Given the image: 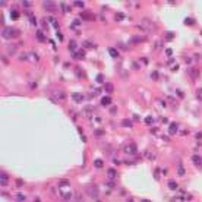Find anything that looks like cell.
Masks as SVG:
<instances>
[{
  "instance_id": "obj_1",
  "label": "cell",
  "mask_w": 202,
  "mask_h": 202,
  "mask_svg": "<svg viewBox=\"0 0 202 202\" xmlns=\"http://www.w3.org/2000/svg\"><path fill=\"white\" fill-rule=\"evenodd\" d=\"M2 37L6 40H13V38H19L21 37V31L13 28V26H3L2 30Z\"/></svg>"
},
{
  "instance_id": "obj_2",
  "label": "cell",
  "mask_w": 202,
  "mask_h": 202,
  "mask_svg": "<svg viewBox=\"0 0 202 202\" xmlns=\"http://www.w3.org/2000/svg\"><path fill=\"white\" fill-rule=\"evenodd\" d=\"M42 7H44L46 10H48V12H56V10H57V5H56L54 2H44V3H42Z\"/></svg>"
},
{
  "instance_id": "obj_3",
  "label": "cell",
  "mask_w": 202,
  "mask_h": 202,
  "mask_svg": "<svg viewBox=\"0 0 202 202\" xmlns=\"http://www.w3.org/2000/svg\"><path fill=\"white\" fill-rule=\"evenodd\" d=\"M142 26L147 31H155V24L152 22V21H149V19H143L142 21Z\"/></svg>"
},
{
  "instance_id": "obj_4",
  "label": "cell",
  "mask_w": 202,
  "mask_h": 202,
  "mask_svg": "<svg viewBox=\"0 0 202 202\" xmlns=\"http://www.w3.org/2000/svg\"><path fill=\"white\" fill-rule=\"evenodd\" d=\"M125 152H126L127 155H133L135 152H136V145H135L133 142L127 143V145L125 147Z\"/></svg>"
},
{
  "instance_id": "obj_5",
  "label": "cell",
  "mask_w": 202,
  "mask_h": 202,
  "mask_svg": "<svg viewBox=\"0 0 202 202\" xmlns=\"http://www.w3.org/2000/svg\"><path fill=\"white\" fill-rule=\"evenodd\" d=\"M0 184H2V186H7V184H9V174H7L6 171L0 173Z\"/></svg>"
},
{
  "instance_id": "obj_6",
  "label": "cell",
  "mask_w": 202,
  "mask_h": 202,
  "mask_svg": "<svg viewBox=\"0 0 202 202\" xmlns=\"http://www.w3.org/2000/svg\"><path fill=\"white\" fill-rule=\"evenodd\" d=\"M60 196H62L65 201H69V199L72 198V192L69 189H67V190H60Z\"/></svg>"
},
{
  "instance_id": "obj_7",
  "label": "cell",
  "mask_w": 202,
  "mask_h": 202,
  "mask_svg": "<svg viewBox=\"0 0 202 202\" xmlns=\"http://www.w3.org/2000/svg\"><path fill=\"white\" fill-rule=\"evenodd\" d=\"M81 18L85 19V21H94L95 16L91 12H82V13H81Z\"/></svg>"
},
{
  "instance_id": "obj_8",
  "label": "cell",
  "mask_w": 202,
  "mask_h": 202,
  "mask_svg": "<svg viewBox=\"0 0 202 202\" xmlns=\"http://www.w3.org/2000/svg\"><path fill=\"white\" fill-rule=\"evenodd\" d=\"M107 177L110 179V180H116V177H117V171H116V168H108Z\"/></svg>"
},
{
  "instance_id": "obj_9",
  "label": "cell",
  "mask_w": 202,
  "mask_h": 202,
  "mask_svg": "<svg viewBox=\"0 0 202 202\" xmlns=\"http://www.w3.org/2000/svg\"><path fill=\"white\" fill-rule=\"evenodd\" d=\"M6 53L9 56H13V54L16 53V46L15 44H10V46H6Z\"/></svg>"
},
{
  "instance_id": "obj_10",
  "label": "cell",
  "mask_w": 202,
  "mask_h": 202,
  "mask_svg": "<svg viewBox=\"0 0 202 202\" xmlns=\"http://www.w3.org/2000/svg\"><path fill=\"white\" fill-rule=\"evenodd\" d=\"M72 100L75 101V103H82V101H83V95L75 92V94H72Z\"/></svg>"
},
{
  "instance_id": "obj_11",
  "label": "cell",
  "mask_w": 202,
  "mask_h": 202,
  "mask_svg": "<svg viewBox=\"0 0 202 202\" xmlns=\"http://www.w3.org/2000/svg\"><path fill=\"white\" fill-rule=\"evenodd\" d=\"M76 48H78V44L75 40H72V41H69V50H70V53H76Z\"/></svg>"
},
{
  "instance_id": "obj_12",
  "label": "cell",
  "mask_w": 202,
  "mask_h": 202,
  "mask_svg": "<svg viewBox=\"0 0 202 202\" xmlns=\"http://www.w3.org/2000/svg\"><path fill=\"white\" fill-rule=\"evenodd\" d=\"M192 161H193V164L198 167H202V158L199 157V155H193L192 157Z\"/></svg>"
},
{
  "instance_id": "obj_13",
  "label": "cell",
  "mask_w": 202,
  "mask_h": 202,
  "mask_svg": "<svg viewBox=\"0 0 202 202\" xmlns=\"http://www.w3.org/2000/svg\"><path fill=\"white\" fill-rule=\"evenodd\" d=\"M38 60H40V59H38V56H37L35 53H31V51L28 53V62H32V63H37Z\"/></svg>"
},
{
  "instance_id": "obj_14",
  "label": "cell",
  "mask_w": 202,
  "mask_h": 202,
  "mask_svg": "<svg viewBox=\"0 0 202 202\" xmlns=\"http://www.w3.org/2000/svg\"><path fill=\"white\" fill-rule=\"evenodd\" d=\"M88 193H89L91 196L97 198V195H98V192H97V187H95V186H88Z\"/></svg>"
},
{
  "instance_id": "obj_15",
  "label": "cell",
  "mask_w": 202,
  "mask_h": 202,
  "mask_svg": "<svg viewBox=\"0 0 202 202\" xmlns=\"http://www.w3.org/2000/svg\"><path fill=\"white\" fill-rule=\"evenodd\" d=\"M168 133H170V135L177 133V123H171V125H170V127H168Z\"/></svg>"
},
{
  "instance_id": "obj_16",
  "label": "cell",
  "mask_w": 202,
  "mask_h": 202,
  "mask_svg": "<svg viewBox=\"0 0 202 202\" xmlns=\"http://www.w3.org/2000/svg\"><path fill=\"white\" fill-rule=\"evenodd\" d=\"M72 56L76 57V59H83V57H85V51H83V50H79L78 53H73Z\"/></svg>"
},
{
  "instance_id": "obj_17",
  "label": "cell",
  "mask_w": 202,
  "mask_h": 202,
  "mask_svg": "<svg viewBox=\"0 0 202 202\" xmlns=\"http://www.w3.org/2000/svg\"><path fill=\"white\" fill-rule=\"evenodd\" d=\"M108 54H110L111 57H117V56H119V53H117V50H116L114 47H110V48H108Z\"/></svg>"
},
{
  "instance_id": "obj_18",
  "label": "cell",
  "mask_w": 202,
  "mask_h": 202,
  "mask_svg": "<svg viewBox=\"0 0 202 202\" xmlns=\"http://www.w3.org/2000/svg\"><path fill=\"white\" fill-rule=\"evenodd\" d=\"M110 103H111V98H110V97H103V98H101V104H103V106H108Z\"/></svg>"
},
{
  "instance_id": "obj_19",
  "label": "cell",
  "mask_w": 202,
  "mask_h": 202,
  "mask_svg": "<svg viewBox=\"0 0 202 202\" xmlns=\"http://www.w3.org/2000/svg\"><path fill=\"white\" fill-rule=\"evenodd\" d=\"M103 166H104V161L103 160H95L94 161V167L95 168H101Z\"/></svg>"
},
{
  "instance_id": "obj_20",
  "label": "cell",
  "mask_w": 202,
  "mask_h": 202,
  "mask_svg": "<svg viewBox=\"0 0 202 202\" xmlns=\"http://www.w3.org/2000/svg\"><path fill=\"white\" fill-rule=\"evenodd\" d=\"M104 89L107 91V92H111L114 89V86H113V83H104Z\"/></svg>"
},
{
  "instance_id": "obj_21",
  "label": "cell",
  "mask_w": 202,
  "mask_h": 202,
  "mask_svg": "<svg viewBox=\"0 0 202 202\" xmlns=\"http://www.w3.org/2000/svg\"><path fill=\"white\" fill-rule=\"evenodd\" d=\"M37 38H38V41H44L46 40V37H44V34H42L41 31H37Z\"/></svg>"
},
{
  "instance_id": "obj_22",
  "label": "cell",
  "mask_w": 202,
  "mask_h": 202,
  "mask_svg": "<svg viewBox=\"0 0 202 202\" xmlns=\"http://www.w3.org/2000/svg\"><path fill=\"white\" fill-rule=\"evenodd\" d=\"M10 18L12 19H18L19 18V12L18 10H12V12H10Z\"/></svg>"
},
{
  "instance_id": "obj_23",
  "label": "cell",
  "mask_w": 202,
  "mask_h": 202,
  "mask_svg": "<svg viewBox=\"0 0 202 202\" xmlns=\"http://www.w3.org/2000/svg\"><path fill=\"white\" fill-rule=\"evenodd\" d=\"M168 187L171 190H176L177 189V183H176V182H168Z\"/></svg>"
},
{
  "instance_id": "obj_24",
  "label": "cell",
  "mask_w": 202,
  "mask_h": 202,
  "mask_svg": "<svg viewBox=\"0 0 202 202\" xmlns=\"http://www.w3.org/2000/svg\"><path fill=\"white\" fill-rule=\"evenodd\" d=\"M122 126H125V127H132V122L131 120H123V122H122Z\"/></svg>"
},
{
  "instance_id": "obj_25",
  "label": "cell",
  "mask_w": 202,
  "mask_h": 202,
  "mask_svg": "<svg viewBox=\"0 0 202 202\" xmlns=\"http://www.w3.org/2000/svg\"><path fill=\"white\" fill-rule=\"evenodd\" d=\"M16 199H18L19 202H25L26 198H25V195H22V193H18V195H16Z\"/></svg>"
},
{
  "instance_id": "obj_26",
  "label": "cell",
  "mask_w": 202,
  "mask_h": 202,
  "mask_svg": "<svg viewBox=\"0 0 202 202\" xmlns=\"http://www.w3.org/2000/svg\"><path fill=\"white\" fill-rule=\"evenodd\" d=\"M82 44H83V47H86V48H92L94 47V44H92L91 41H83Z\"/></svg>"
},
{
  "instance_id": "obj_27",
  "label": "cell",
  "mask_w": 202,
  "mask_h": 202,
  "mask_svg": "<svg viewBox=\"0 0 202 202\" xmlns=\"http://www.w3.org/2000/svg\"><path fill=\"white\" fill-rule=\"evenodd\" d=\"M145 123H147V125H152V123H154V119H152L151 116H148V117L145 119Z\"/></svg>"
},
{
  "instance_id": "obj_28",
  "label": "cell",
  "mask_w": 202,
  "mask_h": 202,
  "mask_svg": "<svg viewBox=\"0 0 202 202\" xmlns=\"http://www.w3.org/2000/svg\"><path fill=\"white\" fill-rule=\"evenodd\" d=\"M184 24L186 25H193L195 24V21H193L192 18H187V19H184Z\"/></svg>"
},
{
  "instance_id": "obj_29",
  "label": "cell",
  "mask_w": 202,
  "mask_h": 202,
  "mask_svg": "<svg viewBox=\"0 0 202 202\" xmlns=\"http://www.w3.org/2000/svg\"><path fill=\"white\" fill-rule=\"evenodd\" d=\"M166 37H167V40L170 41V40H173V38H174V32H167Z\"/></svg>"
},
{
  "instance_id": "obj_30",
  "label": "cell",
  "mask_w": 202,
  "mask_h": 202,
  "mask_svg": "<svg viewBox=\"0 0 202 202\" xmlns=\"http://www.w3.org/2000/svg\"><path fill=\"white\" fill-rule=\"evenodd\" d=\"M177 174H179V176H183V174H184V168H183L182 166L177 168Z\"/></svg>"
},
{
  "instance_id": "obj_31",
  "label": "cell",
  "mask_w": 202,
  "mask_h": 202,
  "mask_svg": "<svg viewBox=\"0 0 202 202\" xmlns=\"http://www.w3.org/2000/svg\"><path fill=\"white\" fill-rule=\"evenodd\" d=\"M22 5H24L25 7H31V6H32V3L28 2V0H24V2H22Z\"/></svg>"
},
{
  "instance_id": "obj_32",
  "label": "cell",
  "mask_w": 202,
  "mask_h": 202,
  "mask_svg": "<svg viewBox=\"0 0 202 202\" xmlns=\"http://www.w3.org/2000/svg\"><path fill=\"white\" fill-rule=\"evenodd\" d=\"M97 82L103 83V82H104V76H103V75H98V76H97Z\"/></svg>"
},
{
  "instance_id": "obj_33",
  "label": "cell",
  "mask_w": 202,
  "mask_h": 202,
  "mask_svg": "<svg viewBox=\"0 0 202 202\" xmlns=\"http://www.w3.org/2000/svg\"><path fill=\"white\" fill-rule=\"evenodd\" d=\"M114 18L117 19V21H122L125 16H123V13H116V16H114Z\"/></svg>"
},
{
  "instance_id": "obj_34",
  "label": "cell",
  "mask_w": 202,
  "mask_h": 202,
  "mask_svg": "<svg viewBox=\"0 0 202 202\" xmlns=\"http://www.w3.org/2000/svg\"><path fill=\"white\" fill-rule=\"evenodd\" d=\"M151 78H152L154 81H157V79H158V72H152V73H151Z\"/></svg>"
},
{
  "instance_id": "obj_35",
  "label": "cell",
  "mask_w": 202,
  "mask_h": 202,
  "mask_svg": "<svg viewBox=\"0 0 202 202\" xmlns=\"http://www.w3.org/2000/svg\"><path fill=\"white\" fill-rule=\"evenodd\" d=\"M103 135H104V131H101V129L95 131V136H103Z\"/></svg>"
},
{
  "instance_id": "obj_36",
  "label": "cell",
  "mask_w": 202,
  "mask_h": 202,
  "mask_svg": "<svg viewBox=\"0 0 202 202\" xmlns=\"http://www.w3.org/2000/svg\"><path fill=\"white\" fill-rule=\"evenodd\" d=\"M73 5L76 7H83V2H73Z\"/></svg>"
},
{
  "instance_id": "obj_37",
  "label": "cell",
  "mask_w": 202,
  "mask_h": 202,
  "mask_svg": "<svg viewBox=\"0 0 202 202\" xmlns=\"http://www.w3.org/2000/svg\"><path fill=\"white\" fill-rule=\"evenodd\" d=\"M79 24H81V19H75V21H73V24H72V28H75V26L79 25Z\"/></svg>"
},
{
  "instance_id": "obj_38",
  "label": "cell",
  "mask_w": 202,
  "mask_h": 202,
  "mask_svg": "<svg viewBox=\"0 0 202 202\" xmlns=\"http://www.w3.org/2000/svg\"><path fill=\"white\" fill-rule=\"evenodd\" d=\"M59 186L60 187H63V186H69V182H60Z\"/></svg>"
},
{
  "instance_id": "obj_39",
  "label": "cell",
  "mask_w": 202,
  "mask_h": 202,
  "mask_svg": "<svg viewBox=\"0 0 202 202\" xmlns=\"http://www.w3.org/2000/svg\"><path fill=\"white\" fill-rule=\"evenodd\" d=\"M166 54H167V56H171V54H173V50H171V48H167V50H166Z\"/></svg>"
},
{
  "instance_id": "obj_40",
  "label": "cell",
  "mask_w": 202,
  "mask_h": 202,
  "mask_svg": "<svg viewBox=\"0 0 202 202\" xmlns=\"http://www.w3.org/2000/svg\"><path fill=\"white\" fill-rule=\"evenodd\" d=\"M189 73H190V76H192V78H195L198 72H196V70H189Z\"/></svg>"
}]
</instances>
